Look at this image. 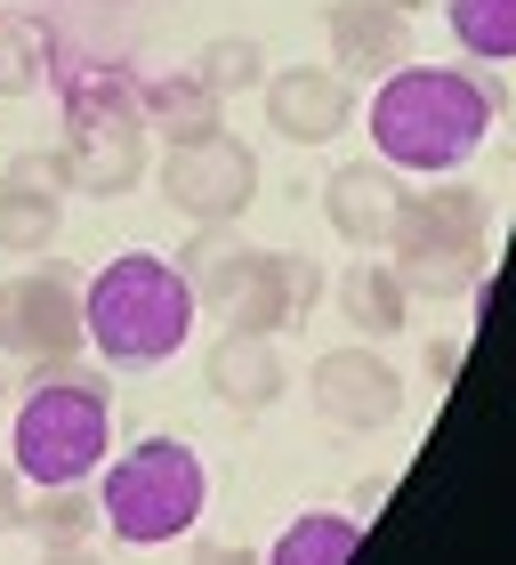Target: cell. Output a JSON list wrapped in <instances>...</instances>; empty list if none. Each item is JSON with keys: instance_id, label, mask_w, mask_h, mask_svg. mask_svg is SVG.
Wrapping results in <instances>:
<instances>
[{"instance_id": "obj_1", "label": "cell", "mask_w": 516, "mask_h": 565, "mask_svg": "<svg viewBox=\"0 0 516 565\" xmlns=\"http://www.w3.org/2000/svg\"><path fill=\"white\" fill-rule=\"evenodd\" d=\"M501 114H508V89L476 65H396V73H379V89L364 106L379 162L411 170V178H452L493 138Z\"/></svg>"}, {"instance_id": "obj_2", "label": "cell", "mask_w": 516, "mask_h": 565, "mask_svg": "<svg viewBox=\"0 0 516 565\" xmlns=\"http://www.w3.org/2000/svg\"><path fill=\"white\" fill-rule=\"evenodd\" d=\"M114 452V380L89 372L82 355L57 372L24 380L17 436H9V469L24 484H89Z\"/></svg>"}, {"instance_id": "obj_3", "label": "cell", "mask_w": 516, "mask_h": 565, "mask_svg": "<svg viewBox=\"0 0 516 565\" xmlns=\"http://www.w3.org/2000/svg\"><path fill=\"white\" fill-rule=\"evenodd\" d=\"M82 331L106 364H170L194 331V291L186 275L153 250H121L97 267V282L82 291Z\"/></svg>"}, {"instance_id": "obj_4", "label": "cell", "mask_w": 516, "mask_h": 565, "mask_svg": "<svg viewBox=\"0 0 516 565\" xmlns=\"http://www.w3.org/2000/svg\"><path fill=\"white\" fill-rule=\"evenodd\" d=\"M202 509H211V469L186 436H138L97 484V525H114L129 550L186 542Z\"/></svg>"}, {"instance_id": "obj_5", "label": "cell", "mask_w": 516, "mask_h": 565, "mask_svg": "<svg viewBox=\"0 0 516 565\" xmlns=\"http://www.w3.org/2000/svg\"><path fill=\"white\" fill-rule=\"evenodd\" d=\"M153 178H162V202L178 218H194V226H235L258 202V153L243 138H226V130L170 146Z\"/></svg>"}, {"instance_id": "obj_6", "label": "cell", "mask_w": 516, "mask_h": 565, "mask_svg": "<svg viewBox=\"0 0 516 565\" xmlns=\"http://www.w3.org/2000/svg\"><path fill=\"white\" fill-rule=\"evenodd\" d=\"M211 307L226 316V331H267L275 340V331H291L299 316L323 307V267L307 250H243Z\"/></svg>"}, {"instance_id": "obj_7", "label": "cell", "mask_w": 516, "mask_h": 565, "mask_svg": "<svg viewBox=\"0 0 516 565\" xmlns=\"http://www.w3.org/2000/svg\"><path fill=\"white\" fill-rule=\"evenodd\" d=\"M0 348L17 355L24 372H57L73 364V355L89 348V331H82V291H73L65 275H17L9 291H0Z\"/></svg>"}, {"instance_id": "obj_8", "label": "cell", "mask_w": 516, "mask_h": 565, "mask_svg": "<svg viewBox=\"0 0 516 565\" xmlns=\"http://www.w3.org/2000/svg\"><path fill=\"white\" fill-rule=\"evenodd\" d=\"M307 388H315V413L331 428H347V436H372V428H387L404 413V372L387 364L372 340L315 355V380H307Z\"/></svg>"}, {"instance_id": "obj_9", "label": "cell", "mask_w": 516, "mask_h": 565, "mask_svg": "<svg viewBox=\"0 0 516 565\" xmlns=\"http://www.w3.org/2000/svg\"><path fill=\"white\" fill-rule=\"evenodd\" d=\"M493 243V202H484V186H469V178H436V186L396 202V218H387V250L396 259H411V250H484Z\"/></svg>"}, {"instance_id": "obj_10", "label": "cell", "mask_w": 516, "mask_h": 565, "mask_svg": "<svg viewBox=\"0 0 516 565\" xmlns=\"http://www.w3.org/2000/svg\"><path fill=\"white\" fill-rule=\"evenodd\" d=\"M267 121L291 146H331V138H347V121H355V82L347 73H323V65H282L267 73Z\"/></svg>"}, {"instance_id": "obj_11", "label": "cell", "mask_w": 516, "mask_h": 565, "mask_svg": "<svg viewBox=\"0 0 516 565\" xmlns=\"http://www.w3.org/2000/svg\"><path fill=\"white\" fill-rule=\"evenodd\" d=\"M65 186L114 202L146 178V121L138 114H106V121H65Z\"/></svg>"}, {"instance_id": "obj_12", "label": "cell", "mask_w": 516, "mask_h": 565, "mask_svg": "<svg viewBox=\"0 0 516 565\" xmlns=\"http://www.w3.org/2000/svg\"><path fill=\"white\" fill-rule=\"evenodd\" d=\"M202 380H211V396L226 413H275V396L291 388L267 331H218L211 355H202Z\"/></svg>"}, {"instance_id": "obj_13", "label": "cell", "mask_w": 516, "mask_h": 565, "mask_svg": "<svg viewBox=\"0 0 516 565\" xmlns=\"http://www.w3.org/2000/svg\"><path fill=\"white\" fill-rule=\"evenodd\" d=\"M396 202H404V170H387L379 153H372V162H340V170H331L323 218L340 226V243L379 250V243H387V218H396Z\"/></svg>"}, {"instance_id": "obj_14", "label": "cell", "mask_w": 516, "mask_h": 565, "mask_svg": "<svg viewBox=\"0 0 516 565\" xmlns=\"http://www.w3.org/2000/svg\"><path fill=\"white\" fill-rule=\"evenodd\" d=\"M323 33H331L340 73H396V65H411V17L387 9V0H331Z\"/></svg>"}, {"instance_id": "obj_15", "label": "cell", "mask_w": 516, "mask_h": 565, "mask_svg": "<svg viewBox=\"0 0 516 565\" xmlns=\"http://www.w3.org/2000/svg\"><path fill=\"white\" fill-rule=\"evenodd\" d=\"M138 121H146V138L186 146V138L226 130V106L194 82V73H153V82H138Z\"/></svg>"}, {"instance_id": "obj_16", "label": "cell", "mask_w": 516, "mask_h": 565, "mask_svg": "<svg viewBox=\"0 0 516 565\" xmlns=\"http://www.w3.org/2000/svg\"><path fill=\"white\" fill-rule=\"evenodd\" d=\"M65 121H106V114H138V73L114 57H82V65H49Z\"/></svg>"}, {"instance_id": "obj_17", "label": "cell", "mask_w": 516, "mask_h": 565, "mask_svg": "<svg viewBox=\"0 0 516 565\" xmlns=\"http://www.w3.org/2000/svg\"><path fill=\"white\" fill-rule=\"evenodd\" d=\"M340 316L364 331V340H396V331L411 323V299H404V282L387 259H355L340 275Z\"/></svg>"}, {"instance_id": "obj_18", "label": "cell", "mask_w": 516, "mask_h": 565, "mask_svg": "<svg viewBox=\"0 0 516 565\" xmlns=\"http://www.w3.org/2000/svg\"><path fill=\"white\" fill-rule=\"evenodd\" d=\"M355 550H364V525H355L347 509H299V518L275 533L267 565H347Z\"/></svg>"}, {"instance_id": "obj_19", "label": "cell", "mask_w": 516, "mask_h": 565, "mask_svg": "<svg viewBox=\"0 0 516 565\" xmlns=\"http://www.w3.org/2000/svg\"><path fill=\"white\" fill-rule=\"evenodd\" d=\"M57 65V41L33 9H0V97H33Z\"/></svg>"}, {"instance_id": "obj_20", "label": "cell", "mask_w": 516, "mask_h": 565, "mask_svg": "<svg viewBox=\"0 0 516 565\" xmlns=\"http://www.w3.org/2000/svg\"><path fill=\"white\" fill-rule=\"evenodd\" d=\"M65 226V202L57 194H24V186H0V259H41Z\"/></svg>"}, {"instance_id": "obj_21", "label": "cell", "mask_w": 516, "mask_h": 565, "mask_svg": "<svg viewBox=\"0 0 516 565\" xmlns=\"http://www.w3.org/2000/svg\"><path fill=\"white\" fill-rule=\"evenodd\" d=\"M404 282V299H469V282L493 267L484 250H411V259H387Z\"/></svg>"}, {"instance_id": "obj_22", "label": "cell", "mask_w": 516, "mask_h": 565, "mask_svg": "<svg viewBox=\"0 0 516 565\" xmlns=\"http://www.w3.org/2000/svg\"><path fill=\"white\" fill-rule=\"evenodd\" d=\"M452 9V41L476 65H508L516 57V0H444Z\"/></svg>"}, {"instance_id": "obj_23", "label": "cell", "mask_w": 516, "mask_h": 565, "mask_svg": "<svg viewBox=\"0 0 516 565\" xmlns=\"http://www.w3.org/2000/svg\"><path fill=\"white\" fill-rule=\"evenodd\" d=\"M243 235H235V226H194V235H186V250H178V275H186V291H194V307H211L218 299V282L226 275H235V259H243Z\"/></svg>"}, {"instance_id": "obj_24", "label": "cell", "mask_w": 516, "mask_h": 565, "mask_svg": "<svg viewBox=\"0 0 516 565\" xmlns=\"http://www.w3.org/2000/svg\"><path fill=\"white\" fill-rule=\"evenodd\" d=\"M194 82H202V89H211L218 106H226V97H243V89H258V82H267V49H258V41H243V33H218V41L194 57Z\"/></svg>"}, {"instance_id": "obj_25", "label": "cell", "mask_w": 516, "mask_h": 565, "mask_svg": "<svg viewBox=\"0 0 516 565\" xmlns=\"http://www.w3.org/2000/svg\"><path fill=\"white\" fill-rule=\"evenodd\" d=\"M24 525H33L49 550L89 542V525H97V493H89V484H41V501H24Z\"/></svg>"}, {"instance_id": "obj_26", "label": "cell", "mask_w": 516, "mask_h": 565, "mask_svg": "<svg viewBox=\"0 0 516 565\" xmlns=\"http://www.w3.org/2000/svg\"><path fill=\"white\" fill-rule=\"evenodd\" d=\"M0 186H24V194H73V186H65V153H17Z\"/></svg>"}, {"instance_id": "obj_27", "label": "cell", "mask_w": 516, "mask_h": 565, "mask_svg": "<svg viewBox=\"0 0 516 565\" xmlns=\"http://www.w3.org/2000/svg\"><path fill=\"white\" fill-rule=\"evenodd\" d=\"M17 525H24V477L0 460V533H17Z\"/></svg>"}, {"instance_id": "obj_28", "label": "cell", "mask_w": 516, "mask_h": 565, "mask_svg": "<svg viewBox=\"0 0 516 565\" xmlns=\"http://www.w3.org/2000/svg\"><path fill=\"white\" fill-rule=\"evenodd\" d=\"M194 565H258V557L235 550V542H194Z\"/></svg>"}, {"instance_id": "obj_29", "label": "cell", "mask_w": 516, "mask_h": 565, "mask_svg": "<svg viewBox=\"0 0 516 565\" xmlns=\"http://www.w3.org/2000/svg\"><path fill=\"white\" fill-rule=\"evenodd\" d=\"M372 509H387V477H364V484H355V509H347V518H355V525H364V518H372Z\"/></svg>"}, {"instance_id": "obj_30", "label": "cell", "mask_w": 516, "mask_h": 565, "mask_svg": "<svg viewBox=\"0 0 516 565\" xmlns=\"http://www.w3.org/2000/svg\"><path fill=\"white\" fill-rule=\"evenodd\" d=\"M452 372H460V348L436 340V348H428V380H452Z\"/></svg>"}, {"instance_id": "obj_31", "label": "cell", "mask_w": 516, "mask_h": 565, "mask_svg": "<svg viewBox=\"0 0 516 565\" xmlns=\"http://www.w3.org/2000/svg\"><path fill=\"white\" fill-rule=\"evenodd\" d=\"M41 565H106V557H97V550H89V542H65V550H49V557H41Z\"/></svg>"}, {"instance_id": "obj_32", "label": "cell", "mask_w": 516, "mask_h": 565, "mask_svg": "<svg viewBox=\"0 0 516 565\" xmlns=\"http://www.w3.org/2000/svg\"><path fill=\"white\" fill-rule=\"evenodd\" d=\"M24 380H33V372H24V364H17V355H9V348H0V396H9V388H24Z\"/></svg>"}, {"instance_id": "obj_33", "label": "cell", "mask_w": 516, "mask_h": 565, "mask_svg": "<svg viewBox=\"0 0 516 565\" xmlns=\"http://www.w3.org/2000/svg\"><path fill=\"white\" fill-rule=\"evenodd\" d=\"M387 9H404V17H411V9H428V0H387Z\"/></svg>"}, {"instance_id": "obj_34", "label": "cell", "mask_w": 516, "mask_h": 565, "mask_svg": "<svg viewBox=\"0 0 516 565\" xmlns=\"http://www.w3.org/2000/svg\"><path fill=\"white\" fill-rule=\"evenodd\" d=\"M0 291H9V282H0Z\"/></svg>"}]
</instances>
